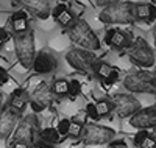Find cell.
I'll return each mask as SVG.
<instances>
[{"label": "cell", "mask_w": 156, "mask_h": 148, "mask_svg": "<svg viewBox=\"0 0 156 148\" xmlns=\"http://www.w3.org/2000/svg\"><path fill=\"white\" fill-rule=\"evenodd\" d=\"M66 34L70 41L80 48H84V50H89V51H95V50L100 48L98 36L92 30V26L83 19H75V22L66 30Z\"/></svg>", "instance_id": "obj_1"}, {"label": "cell", "mask_w": 156, "mask_h": 148, "mask_svg": "<svg viewBox=\"0 0 156 148\" xmlns=\"http://www.w3.org/2000/svg\"><path fill=\"white\" fill-rule=\"evenodd\" d=\"M98 20L106 25H129L134 23V3L133 2H117L103 8L98 14Z\"/></svg>", "instance_id": "obj_2"}, {"label": "cell", "mask_w": 156, "mask_h": 148, "mask_svg": "<svg viewBox=\"0 0 156 148\" xmlns=\"http://www.w3.org/2000/svg\"><path fill=\"white\" fill-rule=\"evenodd\" d=\"M12 42H14V51H16V56H17L20 65L23 69L30 70L33 67L34 58H36V45H34L33 31L28 30L20 34H14Z\"/></svg>", "instance_id": "obj_3"}, {"label": "cell", "mask_w": 156, "mask_h": 148, "mask_svg": "<svg viewBox=\"0 0 156 148\" xmlns=\"http://www.w3.org/2000/svg\"><path fill=\"white\" fill-rule=\"evenodd\" d=\"M126 56L134 65L142 67V69H150L156 62L154 50L150 47V44L145 41L144 37H134L131 45L126 48Z\"/></svg>", "instance_id": "obj_4"}, {"label": "cell", "mask_w": 156, "mask_h": 148, "mask_svg": "<svg viewBox=\"0 0 156 148\" xmlns=\"http://www.w3.org/2000/svg\"><path fill=\"white\" fill-rule=\"evenodd\" d=\"M115 137V131L109 126H103L97 123H87L83 128V132L78 140H81L84 145H106L111 143Z\"/></svg>", "instance_id": "obj_5"}, {"label": "cell", "mask_w": 156, "mask_h": 148, "mask_svg": "<svg viewBox=\"0 0 156 148\" xmlns=\"http://www.w3.org/2000/svg\"><path fill=\"white\" fill-rule=\"evenodd\" d=\"M39 131H41V125H39L36 114L22 115L14 132H12V142H25L31 145L39 136Z\"/></svg>", "instance_id": "obj_6"}, {"label": "cell", "mask_w": 156, "mask_h": 148, "mask_svg": "<svg viewBox=\"0 0 156 148\" xmlns=\"http://www.w3.org/2000/svg\"><path fill=\"white\" fill-rule=\"evenodd\" d=\"M97 56L94 51H89L80 47H72L66 53V61L73 70L80 73H90L92 70V64L95 62Z\"/></svg>", "instance_id": "obj_7"}, {"label": "cell", "mask_w": 156, "mask_h": 148, "mask_svg": "<svg viewBox=\"0 0 156 148\" xmlns=\"http://www.w3.org/2000/svg\"><path fill=\"white\" fill-rule=\"evenodd\" d=\"M153 73L148 72H129L123 78V87L131 93H153L156 95V90L151 84Z\"/></svg>", "instance_id": "obj_8"}, {"label": "cell", "mask_w": 156, "mask_h": 148, "mask_svg": "<svg viewBox=\"0 0 156 148\" xmlns=\"http://www.w3.org/2000/svg\"><path fill=\"white\" fill-rule=\"evenodd\" d=\"M111 101L114 104V112L120 118H129L133 117L139 109H140V101L126 92H117L111 97Z\"/></svg>", "instance_id": "obj_9"}, {"label": "cell", "mask_w": 156, "mask_h": 148, "mask_svg": "<svg viewBox=\"0 0 156 148\" xmlns=\"http://www.w3.org/2000/svg\"><path fill=\"white\" fill-rule=\"evenodd\" d=\"M53 92H51V83L48 81H42L39 83V86L34 89L33 93H30V107L33 114L36 112H42L45 111L48 106H51L53 103Z\"/></svg>", "instance_id": "obj_10"}, {"label": "cell", "mask_w": 156, "mask_h": 148, "mask_svg": "<svg viewBox=\"0 0 156 148\" xmlns=\"http://www.w3.org/2000/svg\"><path fill=\"white\" fill-rule=\"evenodd\" d=\"M56 67H58V56H56V53L53 50L44 47V48H41L37 51L31 69L37 75H47V73H53L56 70Z\"/></svg>", "instance_id": "obj_11"}, {"label": "cell", "mask_w": 156, "mask_h": 148, "mask_svg": "<svg viewBox=\"0 0 156 148\" xmlns=\"http://www.w3.org/2000/svg\"><path fill=\"white\" fill-rule=\"evenodd\" d=\"M129 126L137 131H148L156 128V106L140 107L133 117H129Z\"/></svg>", "instance_id": "obj_12"}, {"label": "cell", "mask_w": 156, "mask_h": 148, "mask_svg": "<svg viewBox=\"0 0 156 148\" xmlns=\"http://www.w3.org/2000/svg\"><path fill=\"white\" fill-rule=\"evenodd\" d=\"M90 73H94L95 78H98L100 81H103L106 87L112 86L117 83V79H119V75H120V70L117 69V67L111 65L109 62L106 61H101V59H95V62L92 64V70Z\"/></svg>", "instance_id": "obj_13"}, {"label": "cell", "mask_w": 156, "mask_h": 148, "mask_svg": "<svg viewBox=\"0 0 156 148\" xmlns=\"http://www.w3.org/2000/svg\"><path fill=\"white\" fill-rule=\"evenodd\" d=\"M22 115L14 112L9 106H5L0 111V140H6L12 132H14L19 120Z\"/></svg>", "instance_id": "obj_14"}, {"label": "cell", "mask_w": 156, "mask_h": 148, "mask_svg": "<svg viewBox=\"0 0 156 148\" xmlns=\"http://www.w3.org/2000/svg\"><path fill=\"white\" fill-rule=\"evenodd\" d=\"M131 42H133V39L129 36V33L120 28H111L105 34V44L114 50H126L131 45Z\"/></svg>", "instance_id": "obj_15"}, {"label": "cell", "mask_w": 156, "mask_h": 148, "mask_svg": "<svg viewBox=\"0 0 156 148\" xmlns=\"http://www.w3.org/2000/svg\"><path fill=\"white\" fill-rule=\"evenodd\" d=\"M23 9L37 19H47L51 14V2L50 0H22Z\"/></svg>", "instance_id": "obj_16"}, {"label": "cell", "mask_w": 156, "mask_h": 148, "mask_svg": "<svg viewBox=\"0 0 156 148\" xmlns=\"http://www.w3.org/2000/svg\"><path fill=\"white\" fill-rule=\"evenodd\" d=\"M28 103H30V92L25 89V87H16L14 90L11 92V95H9L8 106L14 112H17L19 115H22L23 109L28 106Z\"/></svg>", "instance_id": "obj_17"}, {"label": "cell", "mask_w": 156, "mask_h": 148, "mask_svg": "<svg viewBox=\"0 0 156 148\" xmlns=\"http://www.w3.org/2000/svg\"><path fill=\"white\" fill-rule=\"evenodd\" d=\"M51 17L55 19V22L66 31L69 26L75 22V16L72 14V11L69 9L67 3H58L51 9Z\"/></svg>", "instance_id": "obj_18"}, {"label": "cell", "mask_w": 156, "mask_h": 148, "mask_svg": "<svg viewBox=\"0 0 156 148\" xmlns=\"http://www.w3.org/2000/svg\"><path fill=\"white\" fill-rule=\"evenodd\" d=\"M9 25L12 31H14V34H20V33H25L28 31V12L25 9H19L16 12H12V14L9 16Z\"/></svg>", "instance_id": "obj_19"}, {"label": "cell", "mask_w": 156, "mask_h": 148, "mask_svg": "<svg viewBox=\"0 0 156 148\" xmlns=\"http://www.w3.org/2000/svg\"><path fill=\"white\" fill-rule=\"evenodd\" d=\"M134 17L136 22H154L156 20V6L153 3H134Z\"/></svg>", "instance_id": "obj_20"}, {"label": "cell", "mask_w": 156, "mask_h": 148, "mask_svg": "<svg viewBox=\"0 0 156 148\" xmlns=\"http://www.w3.org/2000/svg\"><path fill=\"white\" fill-rule=\"evenodd\" d=\"M133 142L136 148H156V136L150 134V131H137Z\"/></svg>", "instance_id": "obj_21"}, {"label": "cell", "mask_w": 156, "mask_h": 148, "mask_svg": "<svg viewBox=\"0 0 156 148\" xmlns=\"http://www.w3.org/2000/svg\"><path fill=\"white\" fill-rule=\"evenodd\" d=\"M39 137H41L42 140L51 143V145H58L61 140H64L59 132L56 131L55 126H47V128H41V131H39Z\"/></svg>", "instance_id": "obj_22"}, {"label": "cell", "mask_w": 156, "mask_h": 148, "mask_svg": "<svg viewBox=\"0 0 156 148\" xmlns=\"http://www.w3.org/2000/svg\"><path fill=\"white\" fill-rule=\"evenodd\" d=\"M51 92L53 95L58 98H64L69 95V79H64V78H58L51 83Z\"/></svg>", "instance_id": "obj_23"}, {"label": "cell", "mask_w": 156, "mask_h": 148, "mask_svg": "<svg viewBox=\"0 0 156 148\" xmlns=\"http://www.w3.org/2000/svg\"><path fill=\"white\" fill-rule=\"evenodd\" d=\"M95 106H97V111H98L100 118L109 115L114 111V104H112L111 98H100V100L95 101Z\"/></svg>", "instance_id": "obj_24"}, {"label": "cell", "mask_w": 156, "mask_h": 148, "mask_svg": "<svg viewBox=\"0 0 156 148\" xmlns=\"http://www.w3.org/2000/svg\"><path fill=\"white\" fill-rule=\"evenodd\" d=\"M83 128H84V123H83V122L72 118L70 129H69V137H70V139L78 140V139H80V136H81V132H83Z\"/></svg>", "instance_id": "obj_25"}, {"label": "cell", "mask_w": 156, "mask_h": 148, "mask_svg": "<svg viewBox=\"0 0 156 148\" xmlns=\"http://www.w3.org/2000/svg\"><path fill=\"white\" fill-rule=\"evenodd\" d=\"M70 123H72V118H66V117H62L59 122H58V125L55 126L56 128V131L59 132V136L62 137V139H66V137H69V129H70Z\"/></svg>", "instance_id": "obj_26"}, {"label": "cell", "mask_w": 156, "mask_h": 148, "mask_svg": "<svg viewBox=\"0 0 156 148\" xmlns=\"http://www.w3.org/2000/svg\"><path fill=\"white\" fill-rule=\"evenodd\" d=\"M81 93V83L78 79H70L69 81V98L70 100H76Z\"/></svg>", "instance_id": "obj_27"}, {"label": "cell", "mask_w": 156, "mask_h": 148, "mask_svg": "<svg viewBox=\"0 0 156 148\" xmlns=\"http://www.w3.org/2000/svg\"><path fill=\"white\" fill-rule=\"evenodd\" d=\"M67 6H69V9L72 11V14L75 16V19H81L83 12H84V9H86L84 5H83L81 2H76V0H72V2H69Z\"/></svg>", "instance_id": "obj_28"}, {"label": "cell", "mask_w": 156, "mask_h": 148, "mask_svg": "<svg viewBox=\"0 0 156 148\" xmlns=\"http://www.w3.org/2000/svg\"><path fill=\"white\" fill-rule=\"evenodd\" d=\"M84 114H86L89 118H92V120H100V115H98V111H97V106H95V103H92V101L86 104Z\"/></svg>", "instance_id": "obj_29"}, {"label": "cell", "mask_w": 156, "mask_h": 148, "mask_svg": "<svg viewBox=\"0 0 156 148\" xmlns=\"http://www.w3.org/2000/svg\"><path fill=\"white\" fill-rule=\"evenodd\" d=\"M31 148H56L55 145H51V143H48V142H45V140H42L41 137H36L34 139V142L31 143Z\"/></svg>", "instance_id": "obj_30"}, {"label": "cell", "mask_w": 156, "mask_h": 148, "mask_svg": "<svg viewBox=\"0 0 156 148\" xmlns=\"http://www.w3.org/2000/svg\"><path fill=\"white\" fill-rule=\"evenodd\" d=\"M109 148H129L128 143L122 139H114L111 143H109Z\"/></svg>", "instance_id": "obj_31"}, {"label": "cell", "mask_w": 156, "mask_h": 148, "mask_svg": "<svg viewBox=\"0 0 156 148\" xmlns=\"http://www.w3.org/2000/svg\"><path fill=\"white\" fill-rule=\"evenodd\" d=\"M8 39H9V33L3 28V26H0V48L3 47V44L8 41Z\"/></svg>", "instance_id": "obj_32"}, {"label": "cell", "mask_w": 156, "mask_h": 148, "mask_svg": "<svg viewBox=\"0 0 156 148\" xmlns=\"http://www.w3.org/2000/svg\"><path fill=\"white\" fill-rule=\"evenodd\" d=\"M9 81V73L3 69V67H0V86H3Z\"/></svg>", "instance_id": "obj_33"}, {"label": "cell", "mask_w": 156, "mask_h": 148, "mask_svg": "<svg viewBox=\"0 0 156 148\" xmlns=\"http://www.w3.org/2000/svg\"><path fill=\"white\" fill-rule=\"evenodd\" d=\"M117 2H122V0H97V5L101 6V8H106V6L114 5V3H117Z\"/></svg>", "instance_id": "obj_34"}, {"label": "cell", "mask_w": 156, "mask_h": 148, "mask_svg": "<svg viewBox=\"0 0 156 148\" xmlns=\"http://www.w3.org/2000/svg\"><path fill=\"white\" fill-rule=\"evenodd\" d=\"M11 148H31V145L25 143V142H12Z\"/></svg>", "instance_id": "obj_35"}, {"label": "cell", "mask_w": 156, "mask_h": 148, "mask_svg": "<svg viewBox=\"0 0 156 148\" xmlns=\"http://www.w3.org/2000/svg\"><path fill=\"white\" fill-rule=\"evenodd\" d=\"M3 107H5V95L0 92V111H2Z\"/></svg>", "instance_id": "obj_36"}, {"label": "cell", "mask_w": 156, "mask_h": 148, "mask_svg": "<svg viewBox=\"0 0 156 148\" xmlns=\"http://www.w3.org/2000/svg\"><path fill=\"white\" fill-rule=\"evenodd\" d=\"M151 84H153V87L156 90V73H153V76H151Z\"/></svg>", "instance_id": "obj_37"}, {"label": "cell", "mask_w": 156, "mask_h": 148, "mask_svg": "<svg viewBox=\"0 0 156 148\" xmlns=\"http://www.w3.org/2000/svg\"><path fill=\"white\" fill-rule=\"evenodd\" d=\"M153 41H154V47H156V23L153 26Z\"/></svg>", "instance_id": "obj_38"}, {"label": "cell", "mask_w": 156, "mask_h": 148, "mask_svg": "<svg viewBox=\"0 0 156 148\" xmlns=\"http://www.w3.org/2000/svg\"><path fill=\"white\" fill-rule=\"evenodd\" d=\"M150 3H153V5L156 6V0H150Z\"/></svg>", "instance_id": "obj_39"}, {"label": "cell", "mask_w": 156, "mask_h": 148, "mask_svg": "<svg viewBox=\"0 0 156 148\" xmlns=\"http://www.w3.org/2000/svg\"><path fill=\"white\" fill-rule=\"evenodd\" d=\"M16 2H22V0H16Z\"/></svg>", "instance_id": "obj_40"}, {"label": "cell", "mask_w": 156, "mask_h": 148, "mask_svg": "<svg viewBox=\"0 0 156 148\" xmlns=\"http://www.w3.org/2000/svg\"><path fill=\"white\" fill-rule=\"evenodd\" d=\"M76 2H81V0H76Z\"/></svg>", "instance_id": "obj_41"}, {"label": "cell", "mask_w": 156, "mask_h": 148, "mask_svg": "<svg viewBox=\"0 0 156 148\" xmlns=\"http://www.w3.org/2000/svg\"><path fill=\"white\" fill-rule=\"evenodd\" d=\"M134 148H136V146H134Z\"/></svg>", "instance_id": "obj_42"}]
</instances>
